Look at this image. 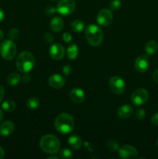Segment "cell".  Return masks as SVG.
<instances>
[{
	"mask_svg": "<svg viewBox=\"0 0 158 159\" xmlns=\"http://www.w3.org/2000/svg\"><path fill=\"white\" fill-rule=\"evenodd\" d=\"M107 146H108V148L112 151H116V150H119V144L115 140H111L108 142L107 144Z\"/></svg>",
	"mask_w": 158,
	"mask_h": 159,
	"instance_id": "obj_28",
	"label": "cell"
},
{
	"mask_svg": "<svg viewBox=\"0 0 158 159\" xmlns=\"http://www.w3.org/2000/svg\"><path fill=\"white\" fill-rule=\"evenodd\" d=\"M47 158H54V159H58V157H57V156H54V155H53V156H49Z\"/></svg>",
	"mask_w": 158,
	"mask_h": 159,
	"instance_id": "obj_42",
	"label": "cell"
},
{
	"mask_svg": "<svg viewBox=\"0 0 158 159\" xmlns=\"http://www.w3.org/2000/svg\"><path fill=\"white\" fill-rule=\"evenodd\" d=\"M20 30L18 29H16V28H12V29H11L9 31V37L12 40H17L20 37Z\"/></svg>",
	"mask_w": 158,
	"mask_h": 159,
	"instance_id": "obj_26",
	"label": "cell"
},
{
	"mask_svg": "<svg viewBox=\"0 0 158 159\" xmlns=\"http://www.w3.org/2000/svg\"><path fill=\"white\" fill-rule=\"evenodd\" d=\"M63 72L64 74L66 75H69L70 73L71 72V68L70 65H65L63 68Z\"/></svg>",
	"mask_w": 158,
	"mask_h": 159,
	"instance_id": "obj_35",
	"label": "cell"
},
{
	"mask_svg": "<svg viewBox=\"0 0 158 159\" xmlns=\"http://www.w3.org/2000/svg\"><path fill=\"white\" fill-rule=\"evenodd\" d=\"M49 54L51 58L56 61H60L64 57L65 49L60 43H54L50 48Z\"/></svg>",
	"mask_w": 158,
	"mask_h": 159,
	"instance_id": "obj_10",
	"label": "cell"
},
{
	"mask_svg": "<svg viewBox=\"0 0 158 159\" xmlns=\"http://www.w3.org/2000/svg\"><path fill=\"white\" fill-rule=\"evenodd\" d=\"M4 95H5L4 88H3L2 85H0V103H1L2 101L3 97H4Z\"/></svg>",
	"mask_w": 158,
	"mask_h": 159,
	"instance_id": "obj_36",
	"label": "cell"
},
{
	"mask_svg": "<svg viewBox=\"0 0 158 159\" xmlns=\"http://www.w3.org/2000/svg\"><path fill=\"white\" fill-rule=\"evenodd\" d=\"M4 18H5V13L4 12H3L2 9L0 8V23L4 20Z\"/></svg>",
	"mask_w": 158,
	"mask_h": 159,
	"instance_id": "obj_38",
	"label": "cell"
},
{
	"mask_svg": "<svg viewBox=\"0 0 158 159\" xmlns=\"http://www.w3.org/2000/svg\"><path fill=\"white\" fill-rule=\"evenodd\" d=\"M133 108L130 105L124 104L121 106L117 110V115L120 119H128L133 115Z\"/></svg>",
	"mask_w": 158,
	"mask_h": 159,
	"instance_id": "obj_15",
	"label": "cell"
},
{
	"mask_svg": "<svg viewBox=\"0 0 158 159\" xmlns=\"http://www.w3.org/2000/svg\"><path fill=\"white\" fill-rule=\"evenodd\" d=\"M68 144L71 148L77 150V149L81 148V147L82 146V140L77 135H71L68 138Z\"/></svg>",
	"mask_w": 158,
	"mask_h": 159,
	"instance_id": "obj_18",
	"label": "cell"
},
{
	"mask_svg": "<svg viewBox=\"0 0 158 159\" xmlns=\"http://www.w3.org/2000/svg\"><path fill=\"white\" fill-rule=\"evenodd\" d=\"M43 40H44V41L46 42V43H51L54 42V38L51 34H50V33H45V34H43Z\"/></svg>",
	"mask_w": 158,
	"mask_h": 159,
	"instance_id": "obj_30",
	"label": "cell"
},
{
	"mask_svg": "<svg viewBox=\"0 0 158 159\" xmlns=\"http://www.w3.org/2000/svg\"><path fill=\"white\" fill-rule=\"evenodd\" d=\"M40 147L45 153L54 155L60 151V142L54 135L46 134L40 139Z\"/></svg>",
	"mask_w": 158,
	"mask_h": 159,
	"instance_id": "obj_2",
	"label": "cell"
},
{
	"mask_svg": "<svg viewBox=\"0 0 158 159\" xmlns=\"http://www.w3.org/2000/svg\"><path fill=\"white\" fill-rule=\"evenodd\" d=\"M67 55L70 60H75L78 55V48L75 43L70 45L67 49Z\"/></svg>",
	"mask_w": 158,
	"mask_h": 159,
	"instance_id": "obj_20",
	"label": "cell"
},
{
	"mask_svg": "<svg viewBox=\"0 0 158 159\" xmlns=\"http://www.w3.org/2000/svg\"><path fill=\"white\" fill-rule=\"evenodd\" d=\"M158 43L156 40H150L146 44L145 52L147 55H153L157 51Z\"/></svg>",
	"mask_w": 158,
	"mask_h": 159,
	"instance_id": "obj_19",
	"label": "cell"
},
{
	"mask_svg": "<svg viewBox=\"0 0 158 159\" xmlns=\"http://www.w3.org/2000/svg\"><path fill=\"white\" fill-rule=\"evenodd\" d=\"M156 144H157V146H158V140H157V142H156Z\"/></svg>",
	"mask_w": 158,
	"mask_h": 159,
	"instance_id": "obj_43",
	"label": "cell"
},
{
	"mask_svg": "<svg viewBox=\"0 0 158 159\" xmlns=\"http://www.w3.org/2000/svg\"><path fill=\"white\" fill-rule=\"evenodd\" d=\"M3 37H4V34H3L2 31L0 30V41H1V40H2Z\"/></svg>",
	"mask_w": 158,
	"mask_h": 159,
	"instance_id": "obj_41",
	"label": "cell"
},
{
	"mask_svg": "<svg viewBox=\"0 0 158 159\" xmlns=\"http://www.w3.org/2000/svg\"><path fill=\"white\" fill-rule=\"evenodd\" d=\"M2 119H3V112H2V110L0 109V122H1L2 120Z\"/></svg>",
	"mask_w": 158,
	"mask_h": 159,
	"instance_id": "obj_40",
	"label": "cell"
},
{
	"mask_svg": "<svg viewBox=\"0 0 158 159\" xmlns=\"http://www.w3.org/2000/svg\"><path fill=\"white\" fill-rule=\"evenodd\" d=\"M121 5H122V2L120 0H112L109 3V8L111 10L116 11L121 7Z\"/></svg>",
	"mask_w": 158,
	"mask_h": 159,
	"instance_id": "obj_27",
	"label": "cell"
},
{
	"mask_svg": "<svg viewBox=\"0 0 158 159\" xmlns=\"http://www.w3.org/2000/svg\"><path fill=\"white\" fill-rule=\"evenodd\" d=\"M71 30L76 33L81 32L85 29V23L81 20H75L71 23Z\"/></svg>",
	"mask_w": 158,
	"mask_h": 159,
	"instance_id": "obj_22",
	"label": "cell"
},
{
	"mask_svg": "<svg viewBox=\"0 0 158 159\" xmlns=\"http://www.w3.org/2000/svg\"><path fill=\"white\" fill-rule=\"evenodd\" d=\"M50 1H56V0H50Z\"/></svg>",
	"mask_w": 158,
	"mask_h": 159,
	"instance_id": "obj_44",
	"label": "cell"
},
{
	"mask_svg": "<svg viewBox=\"0 0 158 159\" xmlns=\"http://www.w3.org/2000/svg\"><path fill=\"white\" fill-rule=\"evenodd\" d=\"M16 51V46L12 40H6L0 44V54L6 60H12L15 57Z\"/></svg>",
	"mask_w": 158,
	"mask_h": 159,
	"instance_id": "obj_5",
	"label": "cell"
},
{
	"mask_svg": "<svg viewBox=\"0 0 158 159\" xmlns=\"http://www.w3.org/2000/svg\"><path fill=\"white\" fill-rule=\"evenodd\" d=\"M70 98L71 101L76 104L81 103L85 99V94L83 89L80 88H74L70 93Z\"/></svg>",
	"mask_w": 158,
	"mask_h": 159,
	"instance_id": "obj_14",
	"label": "cell"
},
{
	"mask_svg": "<svg viewBox=\"0 0 158 159\" xmlns=\"http://www.w3.org/2000/svg\"><path fill=\"white\" fill-rule=\"evenodd\" d=\"M20 79H21V77H20V74L16 72H12L7 76L6 81H7V84L9 86H15L19 84Z\"/></svg>",
	"mask_w": 158,
	"mask_h": 159,
	"instance_id": "obj_21",
	"label": "cell"
},
{
	"mask_svg": "<svg viewBox=\"0 0 158 159\" xmlns=\"http://www.w3.org/2000/svg\"><path fill=\"white\" fill-rule=\"evenodd\" d=\"M63 40L66 43H70L72 40V36L70 33L66 32L63 34Z\"/></svg>",
	"mask_w": 158,
	"mask_h": 159,
	"instance_id": "obj_32",
	"label": "cell"
},
{
	"mask_svg": "<svg viewBox=\"0 0 158 159\" xmlns=\"http://www.w3.org/2000/svg\"><path fill=\"white\" fill-rule=\"evenodd\" d=\"M2 108L6 112H12L15 108V103L12 99H6L2 104Z\"/></svg>",
	"mask_w": 158,
	"mask_h": 159,
	"instance_id": "obj_23",
	"label": "cell"
},
{
	"mask_svg": "<svg viewBox=\"0 0 158 159\" xmlns=\"http://www.w3.org/2000/svg\"><path fill=\"white\" fill-rule=\"evenodd\" d=\"M56 9L60 15H71L75 9V2L74 0H60L57 3Z\"/></svg>",
	"mask_w": 158,
	"mask_h": 159,
	"instance_id": "obj_6",
	"label": "cell"
},
{
	"mask_svg": "<svg viewBox=\"0 0 158 159\" xmlns=\"http://www.w3.org/2000/svg\"><path fill=\"white\" fill-rule=\"evenodd\" d=\"M85 37L91 46L98 47L103 40V31L97 25L90 24L85 29Z\"/></svg>",
	"mask_w": 158,
	"mask_h": 159,
	"instance_id": "obj_4",
	"label": "cell"
},
{
	"mask_svg": "<svg viewBox=\"0 0 158 159\" xmlns=\"http://www.w3.org/2000/svg\"><path fill=\"white\" fill-rule=\"evenodd\" d=\"M108 86L110 90L113 93L117 95H120L124 93L125 88V82L123 79L119 76H113L109 79Z\"/></svg>",
	"mask_w": 158,
	"mask_h": 159,
	"instance_id": "obj_7",
	"label": "cell"
},
{
	"mask_svg": "<svg viewBox=\"0 0 158 159\" xmlns=\"http://www.w3.org/2000/svg\"><path fill=\"white\" fill-rule=\"evenodd\" d=\"M26 106L30 110H36L40 106V100L37 97L33 96V97L29 98L26 101Z\"/></svg>",
	"mask_w": 158,
	"mask_h": 159,
	"instance_id": "obj_24",
	"label": "cell"
},
{
	"mask_svg": "<svg viewBox=\"0 0 158 159\" xmlns=\"http://www.w3.org/2000/svg\"><path fill=\"white\" fill-rule=\"evenodd\" d=\"M50 26L51 30H52L54 32L58 33L60 31L62 30L64 27V20H62L61 17L60 16H54V18H52L50 21Z\"/></svg>",
	"mask_w": 158,
	"mask_h": 159,
	"instance_id": "obj_17",
	"label": "cell"
},
{
	"mask_svg": "<svg viewBox=\"0 0 158 159\" xmlns=\"http://www.w3.org/2000/svg\"><path fill=\"white\" fill-rule=\"evenodd\" d=\"M150 61L147 55H140L136 59L134 64L135 69L140 73H144L148 70Z\"/></svg>",
	"mask_w": 158,
	"mask_h": 159,
	"instance_id": "obj_12",
	"label": "cell"
},
{
	"mask_svg": "<svg viewBox=\"0 0 158 159\" xmlns=\"http://www.w3.org/2000/svg\"><path fill=\"white\" fill-rule=\"evenodd\" d=\"M15 65L20 72L28 73L35 65V57L32 53L29 51H23L17 57Z\"/></svg>",
	"mask_w": 158,
	"mask_h": 159,
	"instance_id": "obj_3",
	"label": "cell"
},
{
	"mask_svg": "<svg viewBox=\"0 0 158 159\" xmlns=\"http://www.w3.org/2000/svg\"><path fill=\"white\" fill-rule=\"evenodd\" d=\"M60 157L61 158L64 159H69L73 157V154L71 152V151L68 148H62L60 151Z\"/></svg>",
	"mask_w": 158,
	"mask_h": 159,
	"instance_id": "obj_25",
	"label": "cell"
},
{
	"mask_svg": "<svg viewBox=\"0 0 158 159\" xmlns=\"http://www.w3.org/2000/svg\"><path fill=\"white\" fill-rule=\"evenodd\" d=\"M5 156V152L4 150H3L2 148L1 147V145H0V159H2L4 158Z\"/></svg>",
	"mask_w": 158,
	"mask_h": 159,
	"instance_id": "obj_39",
	"label": "cell"
},
{
	"mask_svg": "<svg viewBox=\"0 0 158 159\" xmlns=\"http://www.w3.org/2000/svg\"><path fill=\"white\" fill-rule=\"evenodd\" d=\"M113 20L112 12L108 9H103L97 15V22L102 26H107L111 24Z\"/></svg>",
	"mask_w": 158,
	"mask_h": 159,
	"instance_id": "obj_9",
	"label": "cell"
},
{
	"mask_svg": "<svg viewBox=\"0 0 158 159\" xmlns=\"http://www.w3.org/2000/svg\"><path fill=\"white\" fill-rule=\"evenodd\" d=\"M31 81V76L30 75L27 74V73H24V75H23V82H24V83H29V82H30Z\"/></svg>",
	"mask_w": 158,
	"mask_h": 159,
	"instance_id": "obj_34",
	"label": "cell"
},
{
	"mask_svg": "<svg viewBox=\"0 0 158 159\" xmlns=\"http://www.w3.org/2000/svg\"><path fill=\"white\" fill-rule=\"evenodd\" d=\"M137 150L131 145H124L119 148V155L121 158L132 159L137 157Z\"/></svg>",
	"mask_w": 158,
	"mask_h": 159,
	"instance_id": "obj_11",
	"label": "cell"
},
{
	"mask_svg": "<svg viewBox=\"0 0 158 159\" xmlns=\"http://www.w3.org/2000/svg\"><path fill=\"white\" fill-rule=\"evenodd\" d=\"M56 130L60 133L66 134L71 133L74 127V118L71 114L62 113L57 115L54 121Z\"/></svg>",
	"mask_w": 158,
	"mask_h": 159,
	"instance_id": "obj_1",
	"label": "cell"
},
{
	"mask_svg": "<svg viewBox=\"0 0 158 159\" xmlns=\"http://www.w3.org/2000/svg\"><path fill=\"white\" fill-rule=\"evenodd\" d=\"M56 12H57V9L52 6H47V7L45 9V13L47 16H52L54 15V13H56Z\"/></svg>",
	"mask_w": 158,
	"mask_h": 159,
	"instance_id": "obj_31",
	"label": "cell"
},
{
	"mask_svg": "<svg viewBox=\"0 0 158 159\" xmlns=\"http://www.w3.org/2000/svg\"><path fill=\"white\" fill-rule=\"evenodd\" d=\"M65 79L59 74H54L51 75L48 79V83L52 88L55 89H60L65 85Z\"/></svg>",
	"mask_w": 158,
	"mask_h": 159,
	"instance_id": "obj_13",
	"label": "cell"
},
{
	"mask_svg": "<svg viewBox=\"0 0 158 159\" xmlns=\"http://www.w3.org/2000/svg\"><path fill=\"white\" fill-rule=\"evenodd\" d=\"M151 122L152 124L154 125L158 126V113H154L151 117Z\"/></svg>",
	"mask_w": 158,
	"mask_h": 159,
	"instance_id": "obj_33",
	"label": "cell"
},
{
	"mask_svg": "<svg viewBox=\"0 0 158 159\" xmlns=\"http://www.w3.org/2000/svg\"><path fill=\"white\" fill-rule=\"evenodd\" d=\"M15 129V125L10 120H6L0 125V134L3 137H8L12 134Z\"/></svg>",
	"mask_w": 158,
	"mask_h": 159,
	"instance_id": "obj_16",
	"label": "cell"
},
{
	"mask_svg": "<svg viewBox=\"0 0 158 159\" xmlns=\"http://www.w3.org/2000/svg\"><path fill=\"white\" fill-rule=\"evenodd\" d=\"M135 115H136V117L137 118L138 120H141L144 119V117H145L146 112L143 109L139 108L136 110V112H135Z\"/></svg>",
	"mask_w": 158,
	"mask_h": 159,
	"instance_id": "obj_29",
	"label": "cell"
},
{
	"mask_svg": "<svg viewBox=\"0 0 158 159\" xmlns=\"http://www.w3.org/2000/svg\"><path fill=\"white\" fill-rule=\"evenodd\" d=\"M149 99V93L145 89H137L131 95V100L133 104L141 106L145 104Z\"/></svg>",
	"mask_w": 158,
	"mask_h": 159,
	"instance_id": "obj_8",
	"label": "cell"
},
{
	"mask_svg": "<svg viewBox=\"0 0 158 159\" xmlns=\"http://www.w3.org/2000/svg\"><path fill=\"white\" fill-rule=\"evenodd\" d=\"M153 79L158 84V69L155 70L153 73Z\"/></svg>",
	"mask_w": 158,
	"mask_h": 159,
	"instance_id": "obj_37",
	"label": "cell"
}]
</instances>
